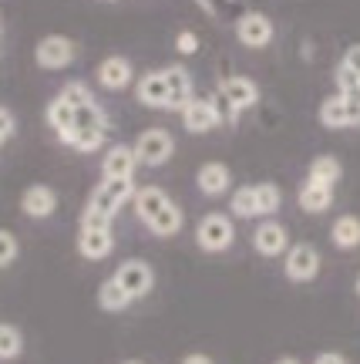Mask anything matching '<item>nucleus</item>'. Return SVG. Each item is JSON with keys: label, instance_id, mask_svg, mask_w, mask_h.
I'll use <instances>...</instances> for the list:
<instances>
[{"label": "nucleus", "instance_id": "f704fd0d", "mask_svg": "<svg viewBox=\"0 0 360 364\" xmlns=\"http://www.w3.org/2000/svg\"><path fill=\"white\" fill-rule=\"evenodd\" d=\"M195 4H199L202 11H209L212 17H222V14L229 11V4H232V0H195Z\"/></svg>", "mask_w": 360, "mask_h": 364}, {"label": "nucleus", "instance_id": "bb28decb", "mask_svg": "<svg viewBox=\"0 0 360 364\" xmlns=\"http://www.w3.org/2000/svg\"><path fill=\"white\" fill-rule=\"evenodd\" d=\"M21 351H24L21 331L13 324H0V358H4V361H13V358H21Z\"/></svg>", "mask_w": 360, "mask_h": 364}, {"label": "nucleus", "instance_id": "b1692460", "mask_svg": "<svg viewBox=\"0 0 360 364\" xmlns=\"http://www.w3.org/2000/svg\"><path fill=\"white\" fill-rule=\"evenodd\" d=\"M182 223H185L182 209L175 206V203H168L158 216H152V220H148V230H152L155 236H175L182 230Z\"/></svg>", "mask_w": 360, "mask_h": 364}, {"label": "nucleus", "instance_id": "7ed1b4c3", "mask_svg": "<svg viewBox=\"0 0 360 364\" xmlns=\"http://www.w3.org/2000/svg\"><path fill=\"white\" fill-rule=\"evenodd\" d=\"M320 122L327 129H354L360 125V98H347L337 91L334 98L320 105Z\"/></svg>", "mask_w": 360, "mask_h": 364}, {"label": "nucleus", "instance_id": "4c0bfd02", "mask_svg": "<svg viewBox=\"0 0 360 364\" xmlns=\"http://www.w3.org/2000/svg\"><path fill=\"white\" fill-rule=\"evenodd\" d=\"M313 364H347V358L337 354V351H323V354H317V361Z\"/></svg>", "mask_w": 360, "mask_h": 364}, {"label": "nucleus", "instance_id": "f8f14e48", "mask_svg": "<svg viewBox=\"0 0 360 364\" xmlns=\"http://www.w3.org/2000/svg\"><path fill=\"white\" fill-rule=\"evenodd\" d=\"M219 95L232 105V112H236V115H239V112H246V108H253V105H256V98H259L256 85H253L249 78H243V75L222 81V85H219Z\"/></svg>", "mask_w": 360, "mask_h": 364}, {"label": "nucleus", "instance_id": "f257e3e1", "mask_svg": "<svg viewBox=\"0 0 360 364\" xmlns=\"http://www.w3.org/2000/svg\"><path fill=\"white\" fill-rule=\"evenodd\" d=\"M135 182L131 179H104L88 199V209L81 216V226H94V230H111V220L118 216V209L129 199H135Z\"/></svg>", "mask_w": 360, "mask_h": 364}, {"label": "nucleus", "instance_id": "ddd939ff", "mask_svg": "<svg viewBox=\"0 0 360 364\" xmlns=\"http://www.w3.org/2000/svg\"><path fill=\"white\" fill-rule=\"evenodd\" d=\"M77 250L84 260H104L111 250H115V236L111 230H94V226H81L77 236Z\"/></svg>", "mask_w": 360, "mask_h": 364}, {"label": "nucleus", "instance_id": "a878e982", "mask_svg": "<svg viewBox=\"0 0 360 364\" xmlns=\"http://www.w3.org/2000/svg\"><path fill=\"white\" fill-rule=\"evenodd\" d=\"M340 162H337L334 156H317L313 162H310V179L313 182H323V186H334L337 179H340Z\"/></svg>", "mask_w": 360, "mask_h": 364}, {"label": "nucleus", "instance_id": "7c9ffc66", "mask_svg": "<svg viewBox=\"0 0 360 364\" xmlns=\"http://www.w3.org/2000/svg\"><path fill=\"white\" fill-rule=\"evenodd\" d=\"M337 91L347 98H360V75H354L350 68H337Z\"/></svg>", "mask_w": 360, "mask_h": 364}, {"label": "nucleus", "instance_id": "5701e85b", "mask_svg": "<svg viewBox=\"0 0 360 364\" xmlns=\"http://www.w3.org/2000/svg\"><path fill=\"white\" fill-rule=\"evenodd\" d=\"M131 300H135V297H131L129 290H125V287L118 284L115 277H111V280H104L102 290H98V304H102V311L118 314V311H125V307H129Z\"/></svg>", "mask_w": 360, "mask_h": 364}, {"label": "nucleus", "instance_id": "423d86ee", "mask_svg": "<svg viewBox=\"0 0 360 364\" xmlns=\"http://www.w3.org/2000/svg\"><path fill=\"white\" fill-rule=\"evenodd\" d=\"M34 61L40 68H48V71H58V68H67L75 61V44L61 34H48V38H40L38 51H34Z\"/></svg>", "mask_w": 360, "mask_h": 364}, {"label": "nucleus", "instance_id": "aec40b11", "mask_svg": "<svg viewBox=\"0 0 360 364\" xmlns=\"http://www.w3.org/2000/svg\"><path fill=\"white\" fill-rule=\"evenodd\" d=\"M330 203H334V186H323V182H313V179L303 182V189H300V209L323 213V209H330Z\"/></svg>", "mask_w": 360, "mask_h": 364}, {"label": "nucleus", "instance_id": "20e7f679", "mask_svg": "<svg viewBox=\"0 0 360 364\" xmlns=\"http://www.w3.org/2000/svg\"><path fill=\"white\" fill-rule=\"evenodd\" d=\"M135 156L142 166H165L168 156H172V135L165 129H148L138 135V142H135Z\"/></svg>", "mask_w": 360, "mask_h": 364}, {"label": "nucleus", "instance_id": "cd10ccee", "mask_svg": "<svg viewBox=\"0 0 360 364\" xmlns=\"http://www.w3.org/2000/svg\"><path fill=\"white\" fill-rule=\"evenodd\" d=\"M280 189L273 186V182H259L256 186V206H259V216H273L276 209H280Z\"/></svg>", "mask_w": 360, "mask_h": 364}, {"label": "nucleus", "instance_id": "412c9836", "mask_svg": "<svg viewBox=\"0 0 360 364\" xmlns=\"http://www.w3.org/2000/svg\"><path fill=\"white\" fill-rule=\"evenodd\" d=\"M168 203H172V199H168L165 189H158V186H145V189H138V193H135V209H138L142 223H148L152 216H158Z\"/></svg>", "mask_w": 360, "mask_h": 364}, {"label": "nucleus", "instance_id": "a211bd4d", "mask_svg": "<svg viewBox=\"0 0 360 364\" xmlns=\"http://www.w3.org/2000/svg\"><path fill=\"white\" fill-rule=\"evenodd\" d=\"M98 81L108 91H121L125 85H131V65L125 58H104L98 65Z\"/></svg>", "mask_w": 360, "mask_h": 364}, {"label": "nucleus", "instance_id": "f3484780", "mask_svg": "<svg viewBox=\"0 0 360 364\" xmlns=\"http://www.w3.org/2000/svg\"><path fill=\"white\" fill-rule=\"evenodd\" d=\"M48 122H51V129L58 132V139L61 142L71 145V139H75V122H77V112L71 108V105L58 95L51 105H48Z\"/></svg>", "mask_w": 360, "mask_h": 364}, {"label": "nucleus", "instance_id": "58836bf2", "mask_svg": "<svg viewBox=\"0 0 360 364\" xmlns=\"http://www.w3.org/2000/svg\"><path fill=\"white\" fill-rule=\"evenodd\" d=\"M182 364H212V358H209V354H189Z\"/></svg>", "mask_w": 360, "mask_h": 364}, {"label": "nucleus", "instance_id": "c85d7f7f", "mask_svg": "<svg viewBox=\"0 0 360 364\" xmlns=\"http://www.w3.org/2000/svg\"><path fill=\"white\" fill-rule=\"evenodd\" d=\"M102 142H104V129H75L71 149H77V152H98Z\"/></svg>", "mask_w": 360, "mask_h": 364}, {"label": "nucleus", "instance_id": "6e6552de", "mask_svg": "<svg viewBox=\"0 0 360 364\" xmlns=\"http://www.w3.org/2000/svg\"><path fill=\"white\" fill-rule=\"evenodd\" d=\"M219 122H222V115H219V108L212 98H192V102L185 105V112H182V125L192 132V135L212 132Z\"/></svg>", "mask_w": 360, "mask_h": 364}, {"label": "nucleus", "instance_id": "f03ea898", "mask_svg": "<svg viewBox=\"0 0 360 364\" xmlns=\"http://www.w3.org/2000/svg\"><path fill=\"white\" fill-rule=\"evenodd\" d=\"M232 240H236V230H232L229 216H222V213H209L206 220L195 226V243L206 250V253H222V250H229Z\"/></svg>", "mask_w": 360, "mask_h": 364}, {"label": "nucleus", "instance_id": "c9c22d12", "mask_svg": "<svg viewBox=\"0 0 360 364\" xmlns=\"http://www.w3.org/2000/svg\"><path fill=\"white\" fill-rule=\"evenodd\" d=\"M175 48H179L182 54H192L195 48H199V38H195L192 31H182L179 38H175Z\"/></svg>", "mask_w": 360, "mask_h": 364}, {"label": "nucleus", "instance_id": "4be33fe9", "mask_svg": "<svg viewBox=\"0 0 360 364\" xmlns=\"http://www.w3.org/2000/svg\"><path fill=\"white\" fill-rule=\"evenodd\" d=\"M330 240L340 250H354L360 247V220L357 216H337V223L330 226Z\"/></svg>", "mask_w": 360, "mask_h": 364}, {"label": "nucleus", "instance_id": "9b49d317", "mask_svg": "<svg viewBox=\"0 0 360 364\" xmlns=\"http://www.w3.org/2000/svg\"><path fill=\"white\" fill-rule=\"evenodd\" d=\"M253 247H256V253H263V257H280L283 250H290V233H286L283 223L266 220L263 226H256Z\"/></svg>", "mask_w": 360, "mask_h": 364}, {"label": "nucleus", "instance_id": "4468645a", "mask_svg": "<svg viewBox=\"0 0 360 364\" xmlns=\"http://www.w3.org/2000/svg\"><path fill=\"white\" fill-rule=\"evenodd\" d=\"M21 209H24L31 220H48L54 209H58V193H54L51 186H31L21 196Z\"/></svg>", "mask_w": 360, "mask_h": 364}, {"label": "nucleus", "instance_id": "79ce46f5", "mask_svg": "<svg viewBox=\"0 0 360 364\" xmlns=\"http://www.w3.org/2000/svg\"><path fill=\"white\" fill-rule=\"evenodd\" d=\"M121 364H142V361H121Z\"/></svg>", "mask_w": 360, "mask_h": 364}, {"label": "nucleus", "instance_id": "a19ab883", "mask_svg": "<svg viewBox=\"0 0 360 364\" xmlns=\"http://www.w3.org/2000/svg\"><path fill=\"white\" fill-rule=\"evenodd\" d=\"M357 297H360V277H357Z\"/></svg>", "mask_w": 360, "mask_h": 364}, {"label": "nucleus", "instance_id": "e433bc0d", "mask_svg": "<svg viewBox=\"0 0 360 364\" xmlns=\"http://www.w3.org/2000/svg\"><path fill=\"white\" fill-rule=\"evenodd\" d=\"M344 68H350L354 75H360V44H354V48H347V54H344V61H340Z\"/></svg>", "mask_w": 360, "mask_h": 364}, {"label": "nucleus", "instance_id": "2eb2a0df", "mask_svg": "<svg viewBox=\"0 0 360 364\" xmlns=\"http://www.w3.org/2000/svg\"><path fill=\"white\" fill-rule=\"evenodd\" d=\"M168 81V108L172 112H185V105L192 102V78L185 68H165Z\"/></svg>", "mask_w": 360, "mask_h": 364}, {"label": "nucleus", "instance_id": "ea45409f", "mask_svg": "<svg viewBox=\"0 0 360 364\" xmlns=\"http://www.w3.org/2000/svg\"><path fill=\"white\" fill-rule=\"evenodd\" d=\"M273 364H300L296 358H280V361H273Z\"/></svg>", "mask_w": 360, "mask_h": 364}, {"label": "nucleus", "instance_id": "72a5a7b5", "mask_svg": "<svg viewBox=\"0 0 360 364\" xmlns=\"http://www.w3.org/2000/svg\"><path fill=\"white\" fill-rule=\"evenodd\" d=\"M13 132H17V122H13L11 108L4 105V108H0V142H11Z\"/></svg>", "mask_w": 360, "mask_h": 364}, {"label": "nucleus", "instance_id": "39448f33", "mask_svg": "<svg viewBox=\"0 0 360 364\" xmlns=\"http://www.w3.org/2000/svg\"><path fill=\"white\" fill-rule=\"evenodd\" d=\"M283 270L290 280L296 284H307L320 273V253L310 247V243H296V247L286 250V260H283Z\"/></svg>", "mask_w": 360, "mask_h": 364}, {"label": "nucleus", "instance_id": "0eeeda50", "mask_svg": "<svg viewBox=\"0 0 360 364\" xmlns=\"http://www.w3.org/2000/svg\"><path fill=\"white\" fill-rule=\"evenodd\" d=\"M236 38L243 41L246 48H266L273 41V21L266 14L249 11L236 21Z\"/></svg>", "mask_w": 360, "mask_h": 364}, {"label": "nucleus", "instance_id": "2f4dec72", "mask_svg": "<svg viewBox=\"0 0 360 364\" xmlns=\"http://www.w3.org/2000/svg\"><path fill=\"white\" fill-rule=\"evenodd\" d=\"M61 98H65L67 105H71V108H81V105H88V102H94V98H91V91H88V85H81V81H71V85H65V88H61Z\"/></svg>", "mask_w": 360, "mask_h": 364}, {"label": "nucleus", "instance_id": "393cba45", "mask_svg": "<svg viewBox=\"0 0 360 364\" xmlns=\"http://www.w3.org/2000/svg\"><path fill=\"white\" fill-rule=\"evenodd\" d=\"M232 216H239V220H253L259 216V206H256V186H243V189H236L232 193Z\"/></svg>", "mask_w": 360, "mask_h": 364}, {"label": "nucleus", "instance_id": "473e14b6", "mask_svg": "<svg viewBox=\"0 0 360 364\" xmlns=\"http://www.w3.org/2000/svg\"><path fill=\"white\" fill-rule=\"evenodd\" d=\"M17 257V240L11 230H0V267H11Z\"/></svg>", "mask_w": 360, "mask_h": 364}, {"label": "nucleus", "instance_id": "6ab92c4d", "mask_svg": "<svg viewBox=\"0 0 360 364\" xmlns=\"http://www.w3.org/2000/svg\"><path fill=\"white\" fill-rule=\"evenodd\" d=\"M195 182H199V189L206 196H222L226 189H229V169L222 166V162H206L202 169H199V176H195Z\"/></svg>", "mask_w": 360, "mask_h": 364}, {"label": "nucleus", "instance_id": "c756f323", "mask_svg": "<svg viewBox=\"0 0 360 364\" xmlns=\"http://www.w3.org/2000/svg\"><path fill=\"white\" fill-rule=\"evenodd\" d=\"M75 129H108V118H104V112L98 108V105L88 102V105H81V108H77Z\"/></svg>", "mask_w": 360, "mask_h": 364}, {"label": "nucleus", "instance_id": "1a4fd4ad", "mask_svg": "<svg viewBox=\"0 0 360 364\" xmlns=\"http://www.w3.org/2000/svg\"><path fill=\"white\" fill-rule=\"evenodd\" d=\"M115 280L129 290L131 297L138 300V297H145V294L152 290L155 273H152V267H148V263H142V260H125L115 270Z\"/></svg>", "mask_w": 360, "mask_h": 364}, {"label": "nucleus", "instance_id": "9d476101", "mask_svg": "<svg viewBox=\"0 0 360 364\" xmlns=\"http://www.w3.org/2000/svg\"><path fill=\"white\" fill-rule=\"evenodd\" d=\"M135 166H142L138 156H135V145H111L102 162V172L104 179H131Z\"/></svg>", "mask_w": 360, "mask_h": 364}, {"label": "nucleus", "instance_id": "dca6fc26", "mask_svg": "<svg viewBox=\"0 0 360 364\" xmlns=\"http://www.w3.org/2000/svg\"><path fill=\"white\" fill-rule=\"evenodd\" d=\"M138 102L145 108H168V81L165 71H148L138 81Z\"/></svg>", "mask_w": 360, "mask_h": 364}]
</instances>
